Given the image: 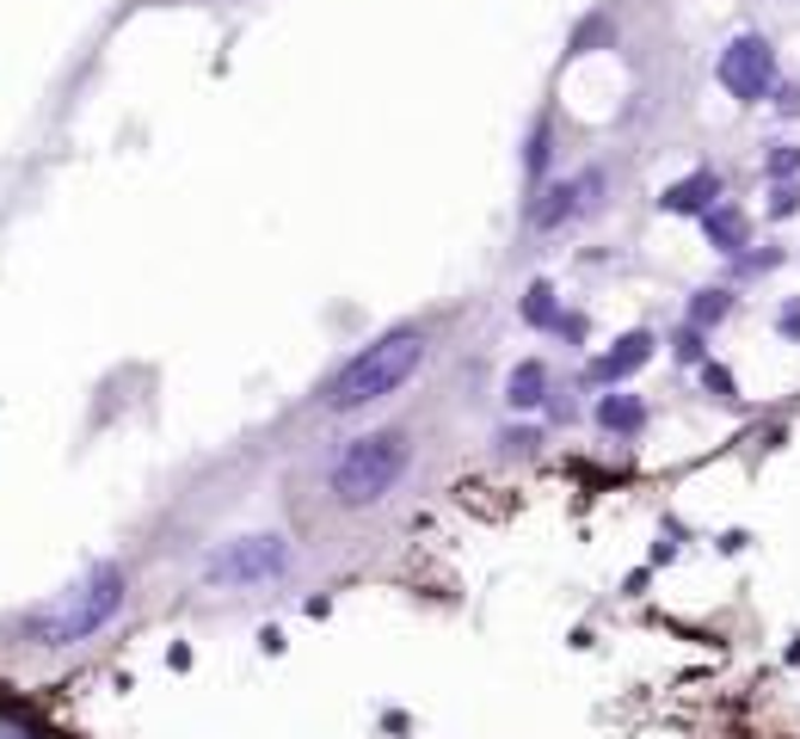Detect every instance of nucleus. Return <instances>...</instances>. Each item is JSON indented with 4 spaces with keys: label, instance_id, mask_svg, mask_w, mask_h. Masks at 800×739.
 Instances as JSON below:
<instances>
[{
    "label": "nucleus",
    "instance_id": "obj_1",
    "mask_svg": "<svg viewBox=\"0 0 800 739\" xmlns=\"http://www.w3.org/2000/svg\"><path fill=\"white\" fill-rule=\"evenodd\" d=\"M425 363V333L419 327H394V333H382L376 346H363L358 358L333 377V389H327V407L333 413H358V407H370V401H388L401 382L413 377Z\"/></svg>",
    "mask_w": 800,
    "mask_h": 739
},
{
    "label": "nucleus",
    "instance_id": "obj_2",
    "mask_svg": "<svg viewBox=\"0 0 800 739\" xmlns=\"http://www.w3.org/2000/svg\"><path fill=\"white\" fill-rule=\"evenodd\" d=\"M401 474H407V432H370L333 462V493L339 505H376Z\"/></svg>",
    "mask_w": 800,
    "mask_h": 739
},
{
    "label": "nucleus",
    "instance_id": "obj_3",
    "mask_svg": "<svg viewBox=\"0 0 800 739\" xmlns=\"http://www.w3.org/2000/svg\"><path fill=\"white\" fill-rule=\"evenodd\" d=\"M117 598H124V573H117V567H99L93 580H80L75 592H63V598L49 604V611L32 616V635H37L44 647L87 641V635H93L99 623L117 611Z\"/></svg>",
    "mask_w": 800,
    "mask_h": 739
},
{
    "label": "nucleus",
    "instance_id": "obj_4",
    "mask_svg": "<svg viewBox=\"0 0 800 739\" xmlns=\"http://www.w3.org/2000/svg\"><path fill=\"white\" fill-rule=\"evenodd\" d=\"M283 567H290V542H283V536H240V542H228V549L210 555L204 580H210V585H228V592H240V585L278 580Z\"/></svg>",
    "mask_w": 800,
    "mask_h": 739
},
{
    "label": "nucleus",
    "instance_id": "obj_5",
    "mask_svg": "<svg viewBox=\"0 0 800 739\" xmlns=\"http://www.w3.org/2000/svg\"><path fill=\"white\" fill-rule=\"evenodd\" d=\"M714 75H721V87L739 99V105H764V99L776 93V49H769V37L745 32L721 49Z\"/></svg>",
    "mask_w": 800,
    "mask_h": 739
},
{
    "label": "nucleus",
    "instance_id": "obj_6",
    "mask_svg": "<svg viewBox=\"0 0 800 739\" xmlns=\"http://www.w3.org/2000/svg\"><path fill=\"white\" fill-rule=\"evenodd\" d=\"M597 191H604V173H585V179H573V186H554V191H549V204H536V210H530L536 228H561L566 216H579V210L597 204Z\"/></svg>",
    "mask_w": 800,
    "mask_h": 739
},
{
    "label": "nucleus",
    "instance_id": "obj_7",
    "mask_svg": "<svg viewBox=\"0 0 800 739\" xmlns=\"http://www.w3.org/2000/svg\"><path fill=\"white\" fill-rule=\"evenodd\" d=\"M646 358H653V333H628V339H616V346H610V351H604V358L591 363V377H597V382L634 377V370H641Z\"/></svg>",
    "mask_w": 800,
    "mask_h": 739
},
{
    "label": "nucleus",
    "instance_id": "obj_8",
    "mask_svg": "<svg viewBox=\"0 0 800 739\" xmlns=\"http://www.w3.org/2000/svg\"><path fill=\"white\" fill-rule=\"evenodd\" d=\"M714 204H721V173H690L665 191V210H677V216H696V210L708 216Z\"/></svg>",
    "mask_w": 800,
    "mask_h": 739
},
{
    "label": "nucleus",
    "instance_id": "obj_9",
    "mask_svg": "<svg viewBox=\"0 0 800 739\" xmlns=\"http://www.w3.org/2000/svg\"><path fill=\"white\" fill-rule=\"evenodd\" d=\"M708 240H714V253H745V240H752V222H745V210L739 204H714L702 216Z\"/></svg>",
    "mask_w": 800,
    "mask_h": 739
},
{
    "label": "nucleus",
    "instance_id": "obj_10",
    "mask_svg": "<svg viewBox=\"0 0 800 739\" xmlns=\"http://www.w3.org/2000/svg\"><path fill=\"white\" fill-rule=\"evenodd\" d=\"M597 425L604 432H622V438H634L646 425V407L634 401V394H604V407H597Z\"/></svg>",
    "mask_w": 800,
    "mask_h": 739
},
{
    "label": "nucleus",
    "instance_id": "obj_11",
    "mask_svg": "<svg viewBox=\"0 0 800 739\" xmlns=\"http://www.w3.org/2000/svg\"><path fill=\"white\" fill-rule=\"evenodd\" d=\"M542 389H549V370H542V363H518V370H511V382H505V401H511V407H536V401H542Z\"/></svg>",
    "mask_w": 800,
    "mask_h": 739
},
{
    "label": "nucleus",
    "instance_id": "obj_12",
    "mask_svg": "<svg viewBox=\"0 0 800 739\" xmlns=\"http://www.w3.org/2000/svg\"><path fill=\"white\" fill-rule=\"evenodd\" d=\"M733 315V290H702V296L690 302V327H714V321Z\"/></svg>",
    "mask_w": 800,
    "mask_h": 739
},
{
    "label": "nucleus",
    "instance_id": "obj_13",
    "mask_svg": "<svg viewBox=\"0 0 800 739\" xmlns=\"http://www.w3.org/2000/svg\"><path fill=\"white\" fill-rule=\"evenodd\" d=\"M764 173L776 179V186H782V179H795V173H800V148H788V142H782V148H769Z\"/></svg>",
    "mask_w": 800,
    "mask_h": 739
},
{
    "label": "nucleus",
    "instance_id": "obj_14",
    "mask_svg": "<svg viewBox=\"0 0 800 739\" xmlns=\"http://www.w3.org/2000/svg\"><path fill=\"white\" fill-rule=\"evenodd\" d=\"M554 290H549V283H536V290H530V302H523V315H530L536 321V327H549V321H554Z\"/></svg>",
    "mask_w": 800,
    "mask_h": 739
},
{
    "label": "nucleus",
    "instance_id": "obj_15",
    "mask_svg": "<svg viewBox=\"0 0 800 739\" xmlns=\"http://www.w3.org/2000/svg\"><path fill=\"white\" fill-rule=\"evenodd\" d=\"M795 210H800V186H788V179H782L776 198H769V216H795Z\"/></svg>",
    "mask_w": 800,
    "mask_h": 739
},
{
    "label": "nucleus",
    "instance_id": "obj_16",
    "mask_svg": "<svg viewBox=\"0 0 800 739\" xmlns=\"http://www.w3.org/2000/svg\"><path fill=\"white\" fill-rule=\"evenodd\" d=\"M702 382H708L714 394H721V401H739V394H733V377H726L721 363H702Z\"/></svg>",
    "mask_w": 800,
    "mask_h": 739
},
{
    "label": "nucleus",
    "instance_id": "obj_17",
    "mask_svg": "<svg viewBox=\"0 0 800 739\" xmlns=\"http://www.w3.org/2000/svg\"><path fill=\"white\" fill-rule=\"evenodd\" d=\"M776 333H782V339H800V296L788 302L782 315H776Z\"/></svg>",
    "mask_w": 800,
    "mask_h": 739
},
{
    "label": "nucleus",
    "instance_id": "obj_18",
    "mask_svg": "<svg viewBox=\"0 0 800 739\" xmlns=\"http://www.w3.org/2000/svg\"><path fill=\"white\" fill-rule=\"evenodd\" d=\"M677 358H702V327L677 333Z\"/></svg>",
    "mask_w": 800,
    "mask_h": 739
},
{
    "label": "nucleus",
    "instance_id": "obj_19",
    "mask_svg": "<svg viewBox=\"0 0 800 739\" xmlns=\"http://www.w3.org/2000/svg\"><path fill=\"white\" fill-rule=\"evenodd\" d=\"M0 739H37V734L25 721H7V715H0Z\"/></svg>",
    "mask_w": 800,
    "mask_h": 739
},
{
    "label": "nucleus",
    "instance_id": "obj_20",
    "mask_svg": "<svg viewBox=\"0 0 800 739\" xmlns=\"http://www.w3.org/2000/svg\"><path fill=\"white\" fill-rule=\"evenodd\" d=\"M788 660H795V665H800V641H795V647H788Z\"/></svg>",
    "mask_w": 800,
    "mask_h": 739
}]
</instances>
